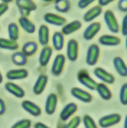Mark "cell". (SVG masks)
<instances>
[{"label":"cell","instance_id":"cell-39","mask_svg":"<svg viewBox=\"0 0 127 128\" xmlns=\"http://www.w3.org/2000/svg\"><path fill=\"white\" fill-rule=\"evenodd\" d=\"M9 9L8 4L4 3H0V17L5 14Z\"/></svg>","mask_w":127,"mask_h":128},{"label":"cell","instance_id":"cell-4","mask_svg":"<svg viewBox=\"0 0 127 128\" xmlns=\"http://www.w3.org/2000/svg\"><path fill=\"white\" fill-rule=\"evenodd\" d=\"M101 55V49L97 44H92L89 45L86 53L85 62L88 66H94L97 63Z\"/></svg>","mask_w":127,"mask_h":128},{"label":"cell","instance_id":"cell-8","mask_svg":"<svg viewBox=\"0 0 127 128\" xmlns=\"http://www.w3.org/2000/svg\"><path fill=\"white\" fill-rule=\"evenodd\" d=\"M94 75L102 83L107 85H112L115 82V76L112 73L101 67H97L94 70Z\"/></svg>","mask_w":127,"mask_h":128},{"label":"cell","instance_id":"cell-11","mask_svg":"<svg viewBox=\"0 0 127 128\" xmlns=\"http://www.w3.org/2000/svg\"><path fill=\"white\" fill-rule=\"evenodd\" d=\"M43 20L46 24L57 27H62L67 22L65 17L52 12L46 13L43 16Z\"/></svg>","mask_w":127,"mask_h":128},{"label":"cell","instance_id":"cell-24","mask_svg":"<svg viewBox=\"0 0 127 128\" xmlns=\"http://www.w3.org/2000/svg\"><path fill=\"white\" fill-rule=\"evenodd\" d=\"M51 40H52V48L55 50L60 51L64 47V35L60 31H56L53 32Z\"/></svg>","mask_w":127,"mask_h":128},{"label":"cell","instance_id":"cell-31","mask_svg":"<svg viewBox=\"0 0 127 128\" xmlns=\"http://www.w3.org/2000/svg\"><path fill=\"white\" fill-rule=\"evenodd\" d=\"M8 35L9 39L17 42L20 37V30L18 24L15 22H11L8 26Z\"/></svg>","mask_w":127,"mask_h":128},{"label":"cell","instance_id":"cell-18","mask_svg":"<svg viewBox=\"0 0 127 128\" xmlns=\"http://www.w3.org/2000/svg\"><path fill=\"white\" fill-rule=\"evenodd\" d=\"M100 45L105 46H116L121 44V38L113 34H103L99 38Z\"/></svg>","mask_w":127,"mask_h":128},{"label":"cell","instance_id":"cell-10","mask_svg":"<svg viewBox=\"0 0 127 128\" xmlns=\"http://www.w3.org/2000/svg\"><path fill=\"white\" fill-rule=\"evenodd\" d=\"M71 94L73 98L85 103H90L93 100L92 95L80 87H74L71 89Z\"/></svg>","mask_w":127,"mask_h":128},{"label":"cell","instance_id":"cell-36","mask_svg":"<svg viewBox=\"0 0 127 128\" xmlns=\"http://www.w3.org/2000/svg\"><path fill=\"white\" fill-rule=\"evenodd\" d=\"M96 0H79L78 2V7L81 10L87 8L94 3Z\"/></svg>","mask_w":127,"mask_h":128},{"label":"cell","instance_id":"cell-42","mask_svg":"<svg viewBox=\"0 0 127 128\" xmlns=\"http://www.w3.org/2000/svg\"><path fill=\"white\" fill-rule=\"evenodd\" d=\"M34 128H50L44 123L41 122H38L34 125Z\"/></svg>","mask_w":127,"mask_h":128},{"label":"cell","instance_id":"cell-12","mask_svg":"<svg viewBox=\"0 0 127 128\" xmlns=\"http://www.w3.org/2000/svg\"><path fill=\"white\" fill-rule=\"evenodd\" d=\"M48 82V76L45 74H41L38 76L34 84L32 91L35 95L39 96L45 91Z\"/></svg>","mask_w":127,"mask_h":128},{"label":"cell","instance_id":"cell-15","mask_svg":"<svg viewBox=\"0 0 127 128\" xmlns=\"http://www.w3.org/2000/svg\"><path fill=\"white\" fill-rule=\"evenodd\" d=\"M21 106L24 110L33 117H39L41 115V107L29 100H24L21 103Z\"/></svg>","mask_w":127,"mask_h":128},{"label":"cell","instance_id":"cell-7","mask_svg":"<svg viewBox=\"0 0 127 128\" xmlns=\"http://www.w3.org/2000/svg\"><path fill=\"white\" fill-rule=\"evenodd\" d=\"M66 62V57L62 54H59L55 57L51 67V73L55 76L61 75L64 69Z\"/></svg>","mask_w":127,"mask_h":128},{"label":"cell","instance_id":"cell-47","mask_svg":"<svg viewBox=\"0 0 127 128\" xmlns=\"http://www.w3.org/2000/svg\"><path fill=\"white\" fill-rule=\"evenodd\" d=\"M125 47H126V50L127 51V36H126V39H125Z\"/></svg>","mask_w":127,"mask_h":128},{"label":"cell","instance_id":"cell-13","mask_svg":"<svg viewBox=\"0 0 127 128\" xmlns=\"http://www.w3.org/2000/svg\"><path fill=\"white\" fill-rule=\"evenodd\" d=\"M78 111V105L74 102L67 103L62 109L59 115L60 119L63 122L68 120Z\"/></svg>","mask_w":127,"mask_h":128},{"label":"cell","instance_id":"cell-16","mask_svg":"<svg viewBox=\"0 0 127 128\" xmlns=\"http://www.w3.org/2000/svg\"><path fill=\"white\" fill-rule=\"evenodd\" d=\"M53 51V48L49 45L43 46V48L39 52V58H38V61L41 66L45 67L48 64L52 57Z\"/></svg>","mask_w":127,"mask_h":128},{"label":"cell","instance_id":"cell-3","mask_svg":"<svg viewBox=\"0 0 127 128\" xmlns=\"http://www.w3.org/2000/svg\"><path fill=\"white\" fill-rule=\"evenodd\" d=\"M104 21L108 30L113 34L118 33L120 31V25L118 21L112 10H107L104 13Z\"/></svg>","mask_w":127,"mask_h":128},{"label":"cell","instance_id":"cell-27","mask_svg":"<svg viewBox=\"0 0 127 128\" xmlns=\"http://www.w3.org/2000/svg\"><path fill=\"white\" fill-rule=\"evenodd\" d=\"M28 57L23 53L22 51H16L11 56V62L17 66H24L27 63Z\"/></svg>","mask_w":127,"mask_h":128},{"label":"cell","instance_id":"cell-30","mask_svg":"<svg viewBox=\"0 0 127 128\" xmlns=\"http://www.w3.org/2000/svg\"><path fill=\"white\" fill-rule=\"evenodd\" d=\"M19 47L18 44L15 41L4 38H0V48L6 50H17Z\"/></svg>","mask_w":127,"mask_h":128},{"label":"cell","instance_id":"cell-37","mask_svg":"<svg viewBox=\"0 0 127 128\" xmlns=\"http://www.w3.org/2000/svg\"><path fill=\"white\" fill-rule=\"evenodd\" d=\"M121 31L123 36H127V14L125 15L122 19Z\"/></svg>","mask_w":127,"mask_h":128},{"label":"cell","instance_id":"cell-48","mask_svg":"<svg viewBox=\"0 0 127 128\" xmlns=\"http://www.w3.org/2000/svg\"><path fill=\"white\" fill-rule=\"evenodd\" d=\"M0 30H1V28H0Z\"/></svg>","mask_w":127,"mask_h":128},{"label":"cell","instance_id":"cell-19","mask_svg":"<svg viewBox=\"0 0 127 128\" xmlns=\"http://www.w3.org/2000/svg\"><path fill=\"white\" fill-rule=\"evenodd\" d=\"M102 7L99 4L88 9L83 16V19L85 22H92L102 14Z\"/></svg>","mask_w":127,"mask_h":128},{"label":"cell","instance_id":"cell-1","mask_svg":"<svg viewBox=\"0 0 127 128\" xmlns=\"http://www.w3.org/2000/svg\"><path fill=\"white\" fill-rule=\"evenodd\" d=\"M77 80L80 84L88 90H95L97 82L90 75L87 70L81 69L78 72Z\"/></svg>","mask_w":127,"mask_h":128},{"label":"cell","instance_id":"cell-41","mask_svg":"<svg viewBox=\"0 0 127 128\" xmlns=\"http://www.w3.org/2000/svg\"><path fill=\"white\" fill-rule=\"evenodd\" d=\"M6 110V104L4 100L0 98V116H3L5 113Z\"/></svg>","mask_w":127,"mask_h":128},{"label":"cell","instance_id":"cell-45","mask_svg":"<svg viewBox=\"0 0 127 128\" xmlns=\"http://www.w3.org/2000/svg\"><path fill=\"white\" fill-rule=\"evenodd\" d=\"M3 75H2V73L0 71V84L3 82Z\"/></svg>","mask_w":127,"mask_h":128},{"label":"cell","instance_id":"cell-29","mask_svg":"<svg viewBox=\"0 0 127 128\" xmlns=\"http://www.w3.org/2000/svg\"><path fill=\"white\" fill-rule=\"evenodd\" d=\"M71 7V3L69 0H55V10L60 14H66Z\"/></svg>","mask_w":127,"mask_h":128},{"label":"cell","instance_id":"cell-9","mask_svg":"<svg viewBox=\"0 0 127 128\" xmlns=\"http://www.w3.org/2000/svg\"><path fill=\"white\" fill-rule=\"evenodd\" d=\"M101 23L99 22H92L85 29L83 33V38L86 41L92 40L101 30Z\"/></svg>","mask_w":127,"mask_h":128},{"label":"cell","instance_id":"cell-6","mask_svg":"<svg viewBox=\"0 0 127 128\" xmlns=\"http://www.w3.org/2000/svg\"><path fill=\"white\" fill-rule=\"evenodd\" d=\"M80 52L79 43L75 39H70L66 44V58L71 62H75Z\"/></svg>","mask_w":127,"mask_h":128},{"label":"cell","instance_id":"cell-25","mask_svg":"<svg viewBox=\"0 0 127 128\" xmlns=\"http://www.w3.org/2000/svg\"><path fill=\"white\" fill-rule=\"evenodd\" d=\"M18 25L27 34H32L36 32V26L29 17H20L18 20Z\"/></svg>","mask_w":127,"mask_h":128},{"label":"cell","instance_id":"cell-28","mask_svg":"<svg viewBox=\"0 0 127 128\" xmlns=\"http://www.w3.org/2000/svg\"><path fill=\"white\" fill-rule=\"evenodd\" d=\"M38 50V45L36 42L29 41L25 42L22 46L21 51L27 57H31L34 55Z\"/></svg>","mask_w":127,"mask_h":128},{"label":"cell","instance_id":"cell-5","mask_svg":"<svg viewBox=\"0 0 127 128\" xmlns=\"http://www.w3.org/2000/svg\"><path fill=\"white\" fill-rule=\"evenodd\" d=\"M122 118L120 114L117 113L111 114L100 118L98 124L101 128H109L118 124L122 120Z\"/></svg>","mask_w":127,"mask_h":128},{"label":"cell","instance_id":"cell-43","mask_svg":"<svg viewBox=\"0 0 127 128\" xmlns=\"http://www.w3.org/2000/svg\"><path fill=\"white\" fill-rule=\"evenodd\" d=\"M123 128H127V115L125 117L124 123H123Z\"/></svg>","mask_w":127,"mask_h":128},{"label":"cell","instance_id":"cell-14","mask_svg":"<svg viewBox=\"0 0 127 128\" xmlns=\"http://www.w3.org/2000/svg\"><path fill=\"white\" fill-rule=\"evenodd\" d=\"M58 104V96L55 93H50L46 98L45 104V111L48 116H52L57 109Z\"/></svg>","mask_w":127,"mask_h":128},{"label":"cell","instance_id":"cell-17","mask_svg":"<svg viewBox=\"0 0 127 128\" xmlns=\"http://www.w3.org/2000/svg\"><path fill=\"white\" fill-rule=\"evenodd\" d=\"M28 76H29V72L24 68L10 70L6 73V78L11 81L24 80L27 78Z\"/></svg>","mask_w":127,"mask_h":128},{"label":"cell","instance_id":"cell-44","mask_svg":"<svg viewBox=\"0 0 127 128\" xmlns=\"http://www.w3.org/2000/svg\"><path fill=\"white\" fill-rule=\"evenodd\" d=\"M2 3H6V4H8V3H11V2L13 1V0H0Z\"/></svg>","mask_w":127,"mask_h":128},{"label":"cell","instance_id":"cell-35","mask_svg":"<svg viewBox=\"0 0 127 128\" xmlns=\"http://www.w3.org/2000/svg\"><path fill=\"white\" fill-rule=\"evenodd\" d=\"M31 124L32 122L31 120L24 118L16 122L13 124L11 128H31Z\"/></svg>","mask_w":127,"mask_h":128},{"label":"cell","instance_id":"cell-21","mask_svg":"<svg viewBox=\"0 0 127 128\" xmlns=\"http://www.w3.org/2000/svg\"><path fill=\"white\" fill-rule=\"evenodd\" d=\"M82 28V23L79 20H74L62 27L61 32L64 36H69L73 34Z\"/></svg>","mask_w":127,"mask_h":128},{"label":"cell","instance_id":"cell-22","mask_svg":"<svg viewBox=\"0 0 127 128\" xmlns=\"http://www.w3.org/2000/svg\"><path fill=\"white\" fill-rule=\"evenodd\" d=\"M38 38L39 44L41 46L48 45L50 42V29L46 24H41L38 31Z\"/></svg>","mask_w":127,"mask_h":128},{"label":"cell","instance_id":"cell-32","mask_svg":"<svg viewBox=\"0 0 127 128\" xmlns=\"http://www.w3.org/2000/svg\"><path fill=\"white\" fill-rule=\"evenodd\" d=\"M81 122L85 128H99L94 118L88 114L85 115L83 117Z\"/></svg>","mask_w":127,"mask_h":128},{"label":"cell","instance_id":"cell-34","mask_svg":"<svg viewBox=\"0 0 127 128\" xmlns=\"http://www.w3.org/2000/svg\"><path fill=\"white\" fill-rule=\"evenodd\" d=\"M81 123V118L80 116H74L69 120L64 126V128H78Z\"/></svg>","mask_w":127,"mask_h":128},{"label":"cell","instance_id":"cell-23","mask_svg":"<svg viewBox=\"0 0 127 128\" xmlns=\"http://www.w3.org/2000/svg\"><path fill=\"white\" fill-rule=\"evenodd\" d=\"M113 64L116 73L122 77L127 76V64L121 57L116 56L113 60Z\"/></svg>","mask_w":127,"mask_h":128},{"label":"cell","instance_id":"cell-2","mask_svg":"<svg viewBox=\"0 0 127 128\" xmlns=\"http://www.w3.org/2000/svg\"><path fill=\"white\" fill-rule=\"evenodd\" d=\"M20 17H29L31 12L35 11L38 6L33 0H15Z\"/></svg>","mask_w":127,"mask_h":128},{"label":"cell","instance_id":"cell-26","mask_svg":"<svg viewBox=\"0 0 127 128\" xmlns=\"http://www.w3.org/2000/svg\"><path fill=\"white\" fill-rule=\"evenodd\" d=\"M95 90L100 98L104 101H109L113 97V93L111 90L109 89L108 85L102 82L97 83Z\"/></svg>","mask_w":127,"mask_h":128},{"label":"cell","instance_id":"cell-20","mask_svg":"<svg viewBox=\"0 0 127 128\" xmlns=\"http://www.w3.org/2000/svg\"><path fill=\"white\" fill-rule=\"evenodd\" d=\"M4 89L8 92L17 98H23L25 96V90L20 86L12 82H8L4 84Z\"/></svg>","mask_w":127,"mask_h":128},{"label":"cell","instance_id":"cell-38","mask_svg":"<svg viewBox=\"0 0 127 128\" xmlns=\"http://www.w3.org/2000/svg\"><path fill=\"white\" fill-rule=\"evenodd\" d=\"M118 8L122 12L127 13V0H119Z\"/></svg>","mask_w":127,"mask_h":128},{"label":"cell","instance_id":"cell-40","mask_svg":"<svg viewBox=\"0 0 127 128\" xmlns=\"http://www.w3.org/2000/svg\"><path fill=\"white\" fill-rule=\"evenodd\" d=\"M115 1V0H97V2L99 5L101 6V7H104L109 5Z\"/></svg>","mask_w":127,"mask_h":128},{"label":"cell","instance_id":"cell-33","mask_svg":"<svg viewBox=\"0 0 127 128\" xmlns=\"http://www.w3.org/2000/svg\"><path fill=\"white\" fill-rule=\"evenodd\" d=\"M120 102L123 105L127 106V83H125L121 86L119 93Z\"/></svg>","mask_w":127,"mask_h":128},{"label":"cell","instance_id":"cell-46","mask_svg":"<svg viewBox=\"0 0 127 128\" xmlns=\"http://www.w3.org/2000/svg\"><path fill=\"white\" fill-rule=\"evenodd\" d=\"M43 2H46V3H50V2H52L53 0H41Z\"/></svg>","mask_w":127,"mask_h":128}]
</instances>
